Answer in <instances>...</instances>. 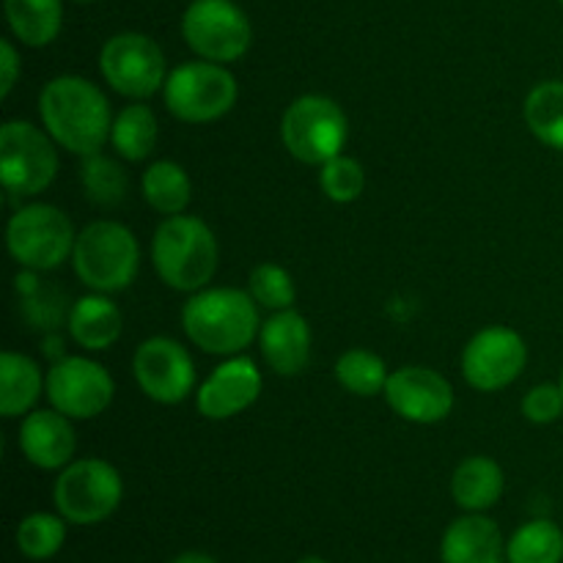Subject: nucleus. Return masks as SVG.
Here are the masks:
<instances>
[{
    "instance_id": "23",
    "label": "nucleus",
    "mask_w": 563,
    "mask_h": 563,
    "mask_svg": "<svg viewBox=\"0 0 563 563\" xmlns=\"http://www.w3.org/2000/svg\"><path fill=\"white\" fill-rule=\"evenodd\" d=\"M11 36L25 47H47L64 27V0H3Z\"/></svg>"
},
{
    "instance_id": "15",
    "label": "nucleus",
    "mask_w": 563,
    "mask_h": 563,
    "mask_svg": "<svg viewBox=\"0 0 563 563\" xmlns=\"http://www.w3.org/2000/svg\"><path fill=\"white\" fill-rule=\"evenodd\" d=\"M383 396L396 416L421 427L445 421L456 401L449 379L429 366H401L390 372Z\"/></svg>"
},
{
    "instance_id": "30",
    "label": "nucleus",
    "mask_w": 563,
    "mask_h": 563,
    "mask_svg": "<svg viewBox=\"0 0 563 563\" xmlns=\"http://www.w3.org/2000/svg\"><path fill=\"white\" fill-rule=\"evenodd\" d=\"M66 526L69 522L55 511H33V515L22 517L20 526H16L14 544L20 550V555H25L27 561H49L60 553V548L66 544Z\"/></svg>"
},
{
    "instance_id": "31",
    "label": "nucleus",
    "mask_w": 563,
    "mask_h": 563,
    "mask_svg": "<svg viewBox=\"0 0 563 563\" xmlns=\"http://www.w3.org/2000/svg\"><path fill=\"white\" fill-rule=\"evenodd\" d=\"M247 291H251L253 300L258 302V308L275 313L286 311V308H295L297 300V286L295 278L286 267L273 262L256 264L247 275Z\"/></svg>"
},
{
    "instance_id": "32",
    "label": "nucleus",
    "mask_w": 563,
    "mask_h": 563,
    "mask_svg": "<svg viewBox=\"0 0 563 563\" xmlns=\"http://www.w3.org/2000/svg\"><path fill=\"white\" fill-rule=\"evenodd\" d=\"M319 187L328 201L352 203L366 190V170H363L361 159L339 154L319 168Z\"/></svg>"
},
{
    "instance_id": "5",
    "label": "nucleus",
    "mask_w": 563,
    "mask_h": 563,
    "mask_svg": "<svg viewBox=\"0 0 563 563\" xmlns=\"http://www.w3.org/2000/svg\"><path fill=\"white\" fill-rule=\"evenodd\" d=\"M350 141V119L335 99L324 93H302L280 115V143L302 165L322 168L344 154Z\"/></svg>"
},
{
    "instance_id": "39",
    "label": "nucleus",
    "mask_w": 563,
    "mask_h": 563,
    "mask_svg": "<svg viewBox=\"0 0 563 563\" xmlns=\"http://www.w3.org/2000/svg\"><path fill=\"white\" fill-rule=\"evenodd\" d=\"M559 5H561V9H563V0H559Z\"/></svg>"
},
{
    "instance_id": "22",
    "label": "nucleus",
    "mask_w": 563,
    "mask_h": 563,
    "mask_svg": "<svg viewBox=\"0 0 563 563\" xmlns=\"http://www.w3.org/2000/svg\"><path fill=\"white\" fill-rule=\"evenodd\" d=\"M506 493L504 467L493 456H467L454 467L451 476V498L462 511H476L484 515Z\"/></svg>"
},
{
    "instance_id": "20",
    "label": "nucleus",
    "mask_w": 563,
    "mask_h": 563,
    "mask_svg": "<svg viewBox=\"0 0 563 563\" xmlns=\"http://www.w3.org/2000/svg\"><path fill=\"white\" fill-rule=\"evenodd\" d=\"M66 330L80 350L104 352L121 339L124 317H121V308L110 300V295L91 291V295L80 297L69 306Z\"/></svg>"
},
{
    "instance_id": "19",
    "label": "nucleus",
    "mask_w": 563,
    "mask_h": 563,
    "mask_svg": "<svg viewBox=\"0 0 563 563\" xmlns=\"http://www.w3.org/2000/svg\"><path fill=\"white\" fill-rule=\"evenodd\" d=\"M443 563H506V539L500 526L487 515L456 517L440 539Z\"/></svg>"
},
{
    "instance_id": "1",
    "label": "nucleus",
    "mask_w": 563,
    "mask_h": 563,
    "mask_svg": "<svg viewBox=\"0 0 563 563\" xmlns=\"http://www.w3.org/2000/svg\"><path fill=\"white\" fill-rule=\"evenodd\" d=\"M38 119L60 148L88 157L110 141L115 115L97 82L80 75H58L38 91Z\"/></svg>"
},
{
    "instance_id": "29",
    "label": "nucleus",
    "mask_w": 563,
    "mask_h": 563,
    "mask_svg": "<svg viewBox=\"0 0 563 563\" xmlns=\"http://www.w3.org/2000/svg\"><path fill=\"white\" fill-rule=\"evenodd\" d=\"M80 185L88 201L97 203V207L113 209L126 198L130 179H126V170L119 159L104 157L102 152H97L82 157Z\"/></svg>"
},
{
    "instance_id": "34",
    "label": "nucleus",
    "mask_w": 563,
    "mask_h": 563,
    "mask_svg": "<svg viewBox=\"0 0 563 563\" xmlns=\"http://www.w3.org/2000/svg\"><path fill=\"white\" fill-rule=\"evenodd\" d=\"M22 60L20 53H16L14 42L11 38H3L0 42V97L9 99L11 91H14L16 80H20Z\"/></svg>"
},
{
    "instance_id": "8",
    "label": "nucleus",
    "mask_w": 563,
    "mask_h": 563,
    "mask_svg": "<svg viewBox=\"0 0 563 563\" xmlns=\"http://www.w3.org/2000/svg\"><path fill=\"white\" fill-rule=\"evenodd\" d=\"M124 498V482L115 465L99 456L71 460L53 484L55 511L69 526H99L110 520Z\"/></svg>"
},
{
    "instance_id": "18",
    "label": "nucleus",
    "mask_w": 563,
    "mask_h": 563,
    "mask_svg": "<svg viewBox=\"0 0 563 563\" xmlns=\"http://www.w3.org/2000/svg\"><path fill=\"white\" fill-rule=\"evenodd\" d=\"M311 324L295 308L269 313L258 330V350L264 363L278 377H297L311 361Z\"/></svg>"
},
{
    "instance_id": "14",
    "label": "nucleus",
    "mask_w": 563,
    "mask_h": 563,
    "mask_svg": "<svg viewBox=\"0 0 563 563\" xmlns=\"http://www.w3.org/2000/svg\"><path fill=\"white\" fill-rule=\"evenodd\" d=\"M528 366V344L506 324L484 328L462 350V377L473 390L498 394L520 379Z\"/></svg>"
},
{
    "instance_id": "3",
    "label": "nucleus",
    "mask_w": 563,
    "mask_h": 563,
    "mask_svg": "<svg viewBox=\"0 0 563 563\" xmlns=\"http://www.w3.org/2000/svg\"><path fill=\"white\" fill-rule=\"evenodd\" d=\"M152 264L168 289L185 295L207 289L220 267L218 236L196 214H170L154 229Z\"/></svg>"
},
{
    "instance_id": "6",
    "label": "nucleus",
    "mask_w": 563,
    "mask_h": 563,
    "mask_svg": "<svg viewBox=\"0 0 563 563\" xmlns=\"http://www.w3.org/2000/svg\"><path fill=\"white\" fill-rule=\"evenodd\" d=\"M240 97V82L212 60H187L168 71L163 86V102L176 121L185 124H212L231 113Z\"/></svg>"
},
{
    "instance_id": "17",
    "label": "nucleus",
    "mask_w": 563,
    "mask_h": 563,
    "mask_svg": "<svg viewBox=\"0 0 563 563\" xmlns=\"http://www.w3.org/2000/svg\"><path fill=\"white\" fill-rule=\"evenodd\" d=\"M16 445L22 456L38 471H64L77 451V434L71 418L58 412L55 407H36L27 412L16 432Z\"/></svg>"
},
{
    "instance_id": "25",
    "label": "nucleus",
    "mask_w": 563,
    "mask_h": 563,
    "mask_svg": "<svg viewBox=\"0 0 563 563\" xmlns=\"http://www.w3.org/2000/svg\"><path fill=\"white\" fill-rule=\"evenodd\" d=\"M157 137V113L146 102H130L124 110L115 113L113 130H110V146L126 163H143V159L152 157Z\"/></svg>"
},
{
    "instance_id": "7",
    "label": "nucleus",
    "mask_w": 563,
    "mask_h": 563,
    "mask_svg": "<svg viewBox=\"0 0 563 563\" xmlns=\"http://www.w3.org/2000/svg\"><path fill=\"white\" fill-rule=\"evenodd\" d=\"M77 231L64 209L53 203H25L5 223L9 256L31 273L58 269L75 251Z\"/></svg>"
},
{
    "instance_id": "24",
    "label": "nucleus",
    "mask_w": 563,
    "mask_h": 563,
    "mask_svg": "<svg viewBox=\"0 0 563 563\" xmlns=\"http://www.w3.org/2000/svg\"><path fill=\"white\" fill-rule=\"evenodd\" d=\"M141 192L143 201L154 212L170 218V214L187 212V207H190L192 179L174 159H154L152 165H146L141 176Z\"/></svg>"
},
{
    "instance_id": "26",
    "label": "nucleus",
    "mask_w": 563,
    "mask_h": 563,
    "mask_svg": "<svg viewBox=\"0 0 563 563\" xmlns=\"http://www.w3.org/2000/svg\"><path fill=\"white\" fill-rule=\"evenodd\" d=\"M522 119L539 143L563 152V80L537 82L522 102Z\"/></svg>"
},
{
    "instance_id": "16",
    "label": "nucleus",
    "mask_w": 563,
    "mask_h": 563,
    "mask_svg": "<svg viewBox=\"0 0 563 563\" xmlns=\"http://www.w3.org/2000/svg\"><path fill=\"white\" fill-rule=\"evenodd\" d=\"M264 388L262 368L247 355L225 357L196 390V410L207 421H231L258 401Z\"/></svg>"
},
{
    "instance_id": "33",
    "label": "nucleus",
    "mask_w": 563,
    "mask_h": 563,
    "mask_svg": "<svg viewBox=\"0 0 563 563\" xmlns=\"http://www.w3.org/2000/svg\"><path fill=\"white\" fill-rule=\"evenodd\" d=\"M526 421L537 423V427H548L563 416V390L555 383H539L522 396L520 405Z\"/></svg>"
},
{
    "instance_id": "10",
    "label": "nucleus",
    "mask_w": 563,
    "mask_h": 563,
    "mask_svg": "<svg viewBox=\"0 0 563 563\" xmlns=\"http://www.w3.org/2000/svg\"><path fill=\"white\" fill-rule=\"evenodd\" d=\"M99 71L119 97H126L130 102H146L148 97L163 91L168 80V60L152 36L121 31L99 49Z\"/></svg>"
},
{
    "instance_id": "28",
    "label": "nucleus",
    "mask_w": 563,
    "mask_h": 563,
    "mask_svg": "<svg viewBox=\"0 0 563 563\" xmlns=\"http://www.w3.org/2000/svg\"><path fill=\"white\" fill-rule=\"evenodd\" d=\"M388 377L390 372L383 357L372 350H363V346L346 350L335 361V379H339V385L346 394L361 396V399H372V396L385 394Z\"/></svg>"
},
{
    "instance_id": "4",
    "label": "nucleus",
    "mask_w": 563,
    "mask_h": 563,
    "mask_svg": "<svg viewBox=\"0 0 563 563\" xmlns=\"http://www.w3.org/2000/svg\"><path fill=\"white\" fill-rule=\"evenodd\" d=\"M71 269L91 291L115 295L135 284L141 269V245L119 220H93L77 231Z\"/></svg>"
},
{
    "instance_id": "37",
    "label": "nucleus",
    "mask_w": 563,
    "mask_h": 563,
    "mask_svg": "<svg viewBox=\"0 0 563 563\" xmlns=\"http://www.w3.org/2000/svg\"><path fill=\"white\" fill-rule=\"evenodd\" d=\"M71 3H93V0H71Z\"/></svg>"
},
{
    "instance_id": "38",
    "label": "nucleus",
    "mask_w": 563,
    "mask_h": 563,
    "mask_svg": "<svg viewBox=\"0 0 563 563\" xmlns=\"http://www.w3.org/2000/svg\"><path fill=\"white\" fill-rule=\"evenodd\" d=\"M559 385H561V390H563V368H561V379H559Z\"/></svg>"
},
{
    "instance_id": "2",
    "label": "nucleus",
    "mask_w": 563,
    "mask_h": 563,
    "mask_svg": "<svg viewBox=\"0 0 563 563\" xmlns=\"http://www.w3.org/2000/svg\"><path fill=\"white\" fill-rule=\"evenodd\" d=\"M258 311L262 308L251 291L234 286H207L192 291L181 306V328L190 344L207 355H242L253 341H258L262 330Z\"/></svg>"
},
{
    "instance_id": "27",
    "label": "nucleus",
    "mask_w": 563,
    "mask_h": 563,
    "mask_svg": "<svg viewBox=\"0 0 563 563\" xmlns=\"http://www.w3.org/2000/svg\"><path fill=\"white\" fill-rule=\"evenodd\" d=\"M506 563H563V531L559 522L548 517L522 522L506 542Z\"/></svg>"
},
{
    "instance_id": "36",
    "label": "nucleus",
    "mask_w": 563,
    "mask_h": 563,
    "mask_svg": "<svg viewBox=\"0 0 563 563\" xmlns=\"http://www.w3.org/2000/svg\"><path fill=\"white\" fill-rule=\"evenodd\" d=\"M295 563H328L322 559V555H302L300 561H295Z\"/></svg>"
},
{
    "instance_id": "21",
    "label": "nucleus",
    "mask_w": 563,
    "mask_h": 563,
    "mask_svg": "<svg viewBox=\"0 0 563 563\" xmlns=\"http://www.w3.org/2000/svg\"><path fill=\"white\" fill-rule=\"evenodd\" d=\"M47 374L25 352L5 350L0 355V416L25 418L42 399Z\"/></svg>"
},
{
    "instance_id": "9",
    "label": "nucleus",
    "mask_w": 563,
    "mask_h": 563,
    "mask_svg": "<svg viewBox=\"0 0 563 563\" xmlns=\"http://www.w3.org/2000/svg\"><path fill=\"white\" fill-rule=\"evenodd\" d=\"M58 143L31 121L11 119L0 126V181L11 196L33 198L58 176Z\"/></svg>"
},
{
    "instance_id": "11",
    "label": "nucleus",
    "mask_w": 563,
    "mask_h": 563,
    "mask_svg": "<svg viewBox=\"0 0 563 563\" xmlns=\"http://www.w3.org/2000/svg\"><path fill=\"white\" fill-rule=\"evenodd\" d=\"M187 47L212 64H234L251 49L253 25L234 0H192L181 14Z\"/></svg>"
},
{
    "instance_id": "35",
    "label": "nucleus",
    "mask_w": 563,
    "mask_h": 563,
    "mask_svg": "<svg viewBox=\"0 0 563 563\" xmlns=\"http://www.w3.org/2000/svg\"><path fill=\"white\" fill-rule=\"evenodd\" d=\"M168 563H218V561H214L212 555H207V553H196V550H190V553L176 555V559H170Z\"/></svg>"
},
{
    "instance_id": "13",
    "label": "nucleus",
    "mask_w": 563,
    "mask_h": 563,
    "mask_svg": "<svg viewBox=\"0 0 563 563\" xmlns=\"http://www.w3.org/2000/svg\"><path fill=\"white\" fill-rule=\"evenodd\" d=\"M132 377L146 399L165 407L181 405L198 383L190 350L170 335H152L137 344L132 355Z\"/></svg>"
},
{
    "instance_id": "12",
    "label": "nucleus",
    "mask_w": 563,
    "mask_h": 563,
    "mask_svg": "<svg viewBox=\"0 0 563 563\" xmlns=\"http://www.w3.org/2000/svg\"><path fill=\"white\" fill-rule=\"evenodd\" d=\"M49 407L71 421L99 418L115 396V383L108 368L86 355H64L49 363L44 385Z\"/></svg>"
}]
</instances>
